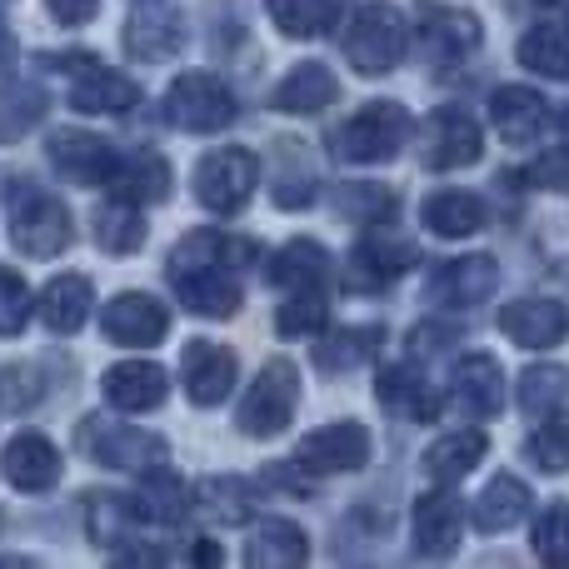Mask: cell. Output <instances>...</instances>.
I'll list each match as a JSON object with an SVG mask.
<instances>
[{
  "label": "cell",
  "mask_w": 569,
  "mask_h": 569,
  "mask_svg": "<svg viewBox=\"0 0 569 569\" xmlns=\"http://www.w3.org/2000/svg\"><path fill=\"white\" fill-rule=\"evenodd\" d=\"M230 266H250L256 246L250 240H230L220 230H196L190 240H180L176 256H170V284L180 290L186 310L206 315V320H226L240 310V284L236 276H226Z\"/></svg>",
  "instance_id": "6da1fadb"
},
{
  "label": "cell",
  "mask_w": 569,
  "mask_h": 569,
  "mask_svg": "<svg viewBox=\"0 0 569 569\" xmlns=\"http://www.w3.org/2000/svg\"><path fill=\"white\" fill-rule=\"evenodd\" d=\"M405 140H410V110L400 100H370L335 130V156L345 166H380L400 156Z\"/></svg>",
  "instance_id": "7a4b0ae2"
},
{
  "label": "cell",
  "mask_w": 569,
  "mask_h": 569,
  "mask_svg": "<svg viewBox=\"0 0 569 569\" xmlns=\"http://www.w3.org/2000/svg\"><path fill=\"white\" fill-rule=\"evenodd\" d=\"M70 210L60 206L50 190L40 186H16L10 190V240L20 256L30 260H56L70 246Z\"/></svg>",
  "instance_id": "3957f363"
},
{
  "label": "cell",
  "mask_w": 569,
  "mask_h": 569,
  "mask_svg": "<svg viewBox=\"0 0 569 569\" xmlns=\"http://www.w3.org/2000/svg\"><path fill=\"white\" fill-rule=\"evenodd\" d=\"M166 120L190 136H216L236 120V96L220 76L210 70H186L176 86L166 90Z\"/></svg>",
  "instance_id": "277c9868"
},
{
  "label": "cell",
  "mask_w": 569,
  "mask_h": 569,
  "mask_svg": "<svg viewBox=\"0 0 569 569\" xmlns=\"http://www.w3.org/2000/svg\"><path fill=\"white\" fill-rule=\"evenodd\" d=\"M50 70L70 76V106L86 116H106V110H130L140 100V86L120 70H106L90 50H70V56H46Z\"/></svg>",
  "instance_id": "5b68a950"
},
{
  "label": "cell",
  "mask_w": 569,
  "mask_h": 569,
  "mask_svg": "<svg viewBox=\"0 0 569 569\" xmlns=\"http://www.w3.org/2000/svg\"><path fill=\"white\" fill-rule=\"evenodd\" d=\"M405 20L395 6H385V0H375V6H365L360 16L350 20V30H345V56H350V66L360 70V76H385V70H395L405 60Z\"/></svg>",
  "instance_id": "8992f818"
},
{
  "label": "cell",
  "mask_w": 569,
  "mask_h": 569,
  "mask_svg": "<svg viewBox=\"0 0 569 569\" xmlns=\"http://www.w3.org/2000/svg\"><path fill=\"white\" fill-rule=\"evenodd\" d=\"M256 180H260V160L250 150H240V146L210 150L196 166V200L210 216H236L256 196Z\"/></svg>",
  "instance_id": "52a82bcc"
},
{
  "label": "cell",
  "mask_w": 569,
  "mask_h": 569,
  "mask_svg": "<svg viewBox=\"0 0 569 569\" xmlns=\"http://www.w3.org/2000/svg\"><path fill=\"white\" fill-rule=\"evenodd\" d=\"M295 405H300V375H295L290 360H270L260 370V380L250 385L246 405H240V430L250 440H276L295 420Z\"/></svg>",
  "instance_id": "ba28073f"
},
{
  "label": "cell",
  "mask_w": 569,
  "mask_h": 569,
  "mask_svg": "<svg viewBox=\"0 0 569 569\" xmlns=\"http://www.w3.org/2000/svg\"><path fill=\"white\" fill-rule=\"evenodd\" d=\"M76 440L90 460L116 465V470H156V465H166V455H170L160 435H146V430H136V425L96 420V415L80 425Z\"/></svg>",
  "instance_id": "9c48e42d"
},
{
  "label": "cell",
  "mask_w": 569,
  "mask_h": 569,
  "mask_svg": "<svg viewBox=\"0 0 569 569\" xmlns=\"http://www.w3.org/2000/svg\"><path fill=\"white\" fill-rule=\"evenodd\" d=\"M370 460V430L360 420H340V425H320L300 440L295 450V465L310 475H345V470H360Z\"/></svg>",
  "instance_id": "30bf717a"
},
{
  "label": "cell",
  "mask_w": 569,
  "mask_h": 569,
  "mask_svg": "<svg viewBox=\"0 0 569 569\" xmlns=\"http://www.w3.org/2000/svg\"><path fill=\"white\" fill-rule=\"evenodd\" d=\"M170 330V310L156 300V295H140V290H126L106 305L100 315V335L110 345H126V350H150L160 345Z\"/></svg>",
  "instance_id": "8fae6325"
},
{
  "label": "cell",
  "mask_w": 569,
  "mask_h": 569,
  "mask_svg": "<svg viewBox=\"0 0 569 569\" xmlns=\"http://www.w3.org/2000/svg\"><path fill=\"white\" fill-rule=\"evenodd\" d=\"M485 156L480 126L465 106H440L425 120V166L430 170H465Z\"/></svg>",
  "instance_id": "7c38bea8"
},
{
  "label": "cell",
  "mask_w": 569,
  "mask_h": 569,
  "mask_svg": "<svg viewBox=\"0 0 569 569\" xmlns=\"http://www.w3.org/2000/svg\"><path fill=\"white\" fill-rule=\"evenodd\" d=\"M420 260V250L400 236H365L345 260V284L350 290H385Z\"/></svg>",
  "instance_id": "4fadbf2b"
},
{
  "label": "cell",
  "mask_w": 569,
  "mask_h": 569,
  "mask_svg": "<svg viewBox=\"0 0 569 569\" xmlns=\"http://www.w3.org/2000/svg\"><path fill=\"white\" fill-rule=\"evenodd\" d=\"M46 156H50V166L66 180H76V186H106L120 170L116 150L100 136H90V130H56V136L46 140Z\"/></svg>",
  "instance_id": "5bb4252c"
},
{
  "label": "cell",
  "mask_w": 569,
  "mask_h": 569,
  "mask_svg": "<svg viewBox=\"0 0 569 569\" xmlns=\"http://www.w3.org/2000/svg\"><path fill=\"white\" fill-rule=\"evenodd\" d=\"M500 330L510 335L515 345H525V350H550V345L569 340V305L525 295V300H510L500 310Z\"/></svg>",
  "instance_id": "9a60e30c"
},
{
  "label": "cell",
  "mask_w": 569,
  "mask_h": 569,
  "mask_svg": "<svg viewBox=\"0 0 569 569\" xmlns=\"http://www.w3.org/2000/svg\"><path fill=\"white\" fill-rule=\"evenodd\" d=\"M460 530H465V505L455 495L435 490L415 500V550L425 560H450L460 550Z\"/></svg>",
  "instance_id": "2e32d148"
},
{
  "label": "cell",
  "mask_w": 569,
  "mask_h": 569,
  "mask_svg": "<svg viewBox=\"0 0 569 569\" xmlns=\"http://www.w3.org/2000/svg\"><path fill=\"white\" fill-rule=\"evenodd\" d=\"M0 470H6V480L16 485V490L46 495V490H56V485H60V450L46 440V435L26 430V435H16V440L6 445Z\"/></svg>",
  "instance_id": "e0dca14e"
},
{
  "label": "cell",
  "mask_w": 569,
  "mask_h": 569,
  "mask_svg": "<svg viewBox=\"0 0 569 569\" xmlns=\"http://www.w3.org/2000/svg\"><path fill=\"white\" fill-rule=\"evenodd\" d=\"M180 370H186V395L196 405H220L236 390V355L216 340H190Z\"/></svg>",
  "instance_id": "ac0fdd59"
},
{
  "label": "cell",
  "mask_w": 569,
  "mask_h": 569,
  "mask_svg": "<svg viewBox=\"0 0 569 569\" xmlns=\"http://www.w3.org/2000/svg\"><path fill=\"white\" fill-rule=\"evenodd\" d=\"M375 395H380V405L390 415H400V420H440V390H435L430 380H425L420 370H410V365H390V370H380V385H375Z\"/></svg>",
  "instance_id": "d6986e66"
},
{
  "label": "cell",
  "mask_w": 569,
  "mask_h": 569,
  "mask_svg": "<svg viewBox=\"0 0 569 569\" xmlns=\"http://www.w3.org/2000/svg\"><path fill=\"white\" fill-rule=\"evenodd\" d=\"M100 390H106V400L116 405V410L140 415V410H156V405L166 400L170 380H166V370H160V365L126 360V365H110L106 380H100Z\"/></svg>",
  "instance_id": "ffe728a7"
},
{
  "label": "cell",
  "mask_w": 569,
  "mask_h": 569,
  "mask_svg": "<svg viewBox=\"0 0 569 569\" xmlns=\"http://www.w3.org/2000/svg\"><path fill=\"white\" fill-rule=\"evenodd\" d=\"M455 400L470 420H490L505 410V370L495 355H465L455 370Z\"/></svg>",
  "instance_id": "44dd1931"
},
{
  "label": "cell",
  "mask_w": 569,
  "mask_h": 569,
  "mask_svg": "<svg viewBox=\"0 0 569 569\" xmlns=\"http://www.w3.org/2000/svg\"><path fill=\"white\" fill-rule=\"evenodd\" d=\"M495 284H500L495 256H465V260H450V266L435 270L430 300L435 305H475V300H490Z\"/></svg>",
  "instance_id": "7402d4cb"
},
{
  "label": "cell",
  "mask_w": 569,
  "mask_h": 569,
  "mask_svg": "<svg viewBox=\"0 0 569 569\" xmlns=\"http://www.w3.org/2000/svg\"><path fill=\"white\" fill-rule=\"evenodd\" d=\"M420 46L435 60H460L480 46V20L455 6H420Z\"/></svg>",
  "instance_id": "603a6c76"
},
{
  "label": "cell",
  "mask_w": 569,
  "mask_h": 569,
  "mask_svg": "<svg viewBox=\"0 0 569 569\" xmlns=\"http://www.w3.org/2000/svg\"><path fill=\"white\" fill-rule=\"evenodd\" d=\"M330 100H340V80H335V70L320 66V60L295 66L290 76L270 90V106L284 110V116H315V110H325Z\"/></svg>",
  "instance_id": "cb8c5ba5"
},
{
  "label": "cell",
  "mask_w": 569,
  "mask_h": 569,
  "mask_svg": "<svg viewBox=\"0 0 569 569\" xmlns=\"http://www.w3.org/2000/svg\"><path fill=\"white\" fill-rule=\"evenodd\" d=\"M490 120L510 146H530V140H540L545 126H550V106L525 86H505V90H495V100H490Z\"/></svg>",
  "instance_id": "d4e9b609"
},
{
  "label": "cell",
  "mask_w": 569,
  "mask_h": 569,
  "mask_svg": "<svg viewBox=\"0 0 569 569\" xmlns=\"http://www.w3.org/2000/svg\"><path fill=\"white\" fill-rule=\"evenodd\" d=\"M126 50L136 60H176L186 50V20L176 10H140L126 26Z\"/></svg>",
  "instance_id": "484cf974"
},
{
  "label": "cell",
  "mask_w": 569,
  "mask_h": 569,
  "mask_svg": "<svg viewBox=\"0 0 569 569\" xmlns=\"http://www.w3.org/2000/svg\"><path fill=\"white\" fill-rule=\"evenodd\" d=\"M305 560H310V540H305V530L290 520H266L246 550L250 569H295Z\"/></svg>",
  "instance_id": "4316f807"
},
{
  "label": "cell",
  "mask_w": 569,
  "mask_h": 569,
  "mask_svg": "<svg viewBox=\"0 0 569 569\" xmlns=\"http://www.w3.org/2000/svg\"><path fill=\"white\" fill-rule=\"evenodd\" d=\"M90 300H96V290L86 276H56L40 295V320L56 335H76L90 315Z\"/></svg>",
  "instance_id": "83f0119b"
},
{
  "label": "cell",
  "mask_w": 569,
  "mask_h": 569,
  "mask_svg": "<svg viewBox=\"0 0 569 569\" xmlns=\"http://www.w3.org/2000/svg\"><path fill=\"white\" fill-rule=\"evenodd\" d=\"M485 450H490V440H485L480 430L445 435V440H435L430 450H425V475H430L435 485H455L485 460Z\"/></svg>",
  "instance_id": "f1b7e54d"
},
{
  "label": "cell",
  "mask_w": 569,
  "mask_h": 569,
  "mask_svg": "<svg viewBox=\"0 0 569 569\" xmlns=\"http://www.w3.org/2000/svg\"><path fill=\"white\" fill-rule=\"evenodd\" d=\"M425 226L440 240H465L485 230V200L470 190H440V196L425 200Z\"/></svg>",
  "instance_id": "f546056e"
},
{
  "label": "cell",
  "mask_w": 569,
  "mask_h": 569,
  "mask_svg": "<svg viewBox=\"0 0 569 569\" xmlns=\"http://www.w3.org/2000/svg\"><path fill=\"white\" fill-rule=\"evenodd\" d=\"M270 20L295 40H320L340 26L345 0H266Z\"/></svg>",
  "instance_id": "4dcf8cb0"
},
{
  "label": "cell",
  "mask_w": 569,
  "mask_h": 569,
  "mask_svg": "<svg viewBox=\"0 0 569 569\" xmlns=\"http://www.w3.org/2000/svg\"><path fill=\"white\" fill-rule=\"evenodd\" d=\"M525 510H530V490H525V480H515V475H500V480L485 485V495L475 500V525H480L485 535H500L510 530V525L525 520Z\"/></svg>",
  "instance_id": "1f68e13d"
},
{
  "label": "cell",
  "mask_w": 569,
  "mask_h": 569,
  "mask_svg": "<svg viewBox=\"0 0 569 569\" xmlns=\"http://www.w3.org/2000/svg\"><path fill=\"white\" fill-rule=\"evenodd\" d=\"M380 340H385L380 325H350V330H330L320 345H315V365H320L325 375L355 370V365H365L375 350H380Z\"/></svg>",
  "instance_id": "d6a6232c"
},
{
  "label": "cell",
  "mask_w": 569,
  "mask_h": 569,
  "mask_svg": "<svg viewBox=\"0 0 569 569\" xmlns=\"http://www.w3.org/2000/svg\"><path fill=\"white\" fill-rule=\"evenodd\" d=\"M96 240L100 250H110V256H136L140 246H146V216L136 210V200L120 196L110 200V206L96 210Z\"/></svg>",
  "instance_id": "836d02e7"
},
{
  "label": "cell",
  "mask_w": 569,
  "mask_h": 569,
  "mask_svg": "<svg viewBox=\"0 0 569 569\" xmlns=\"http://www.w3.org/2000/svg\"><path fill=\"white\" fill-rule=\"evenodd\" d=\"M186 510H190L186 480H176L166 465H156L136 495V515L140 520H156V525H176V520H186Z\"/></svg>",
  "instance_id": "e575fe53"
},
{
  "label": "cell",
  "mask_w": 569,
  "mask_h": 569,
  "mask_svg": "<svg viewBox=\"0 0 569 569\" xmlns=\"http://www.w3.org/2000/svg\"><path fill=\"white\" fill-rule=\"evenodd\" d=\"M266 276L284 284V290H305V284H320L330 276V256H325V246H315V240H290V246L276 250Z\"/></svg>",
  "instance_id": "d590c367"
},
{
  "label": "cell",
  "mask_w": 569,
  "mask_h": 569,
  "mask_svg": "<svg viewBox=\"0 0 569 569\" xmlns=\"http://www.w3.org/2000/svg\"><path fill=\"white\" fill-rule=\"evenodd\" d=\"M520 66L545 80H569V26H535L520 40Z\"/></svg>",
  "instance_id": "8d00e7d4"
},
{
  "label": "cell",
  "mask_w": 569,
  "mask_h": 569,
  "mask_svg": "<svg viewBox=\"0 0 569 569\" xmlns=\"http://www.w3.org/2000/svg\"><path fill=\"white\" fill-rule=\"evenodd\" d=\"M116 186H120V196H130L140 206H156V200H166L170 196V166L156 156V150H146V156H130L126 166L116 170Z\"/></svg>",
  "instance_id": "74e56055"
},
{
  "label": "cell",
  "mask_w": 569,
  "mask_h": 569,
  "mask_svg": "<svg viewBox=\"0 0 569 569\" xmlns=\"http://www.w3.org/2000/svg\"><path fill=\"white\" fill-rule=\"evenodd\" d=\"M46 106L50 100L40 96L36 86H0V146L20 140L30 126L46 120Z\"/></svg>",
  "instance_id": "f35d334b"
},
{
  "label": "cell",
  "mask_w": 569,
  "mask_h": 569,
  "mask_svg": "<svg viewBox=\"0 0 569 569\" xmlns=\"http://www.w3.org/2000/svg\"><path fill=\"white\" fill-rule=\"evenodd\" d=\"M569 400V370L565 365H535L520 375V405L525 415H550Z\"/></svg>",
  "instance_id": "ab89813d"
},
{
  "label": "cell",
  "mask_w": 569,
  "mask_h": 569,
  "mask_svg": "<svg viewBox=\"0 0 569 569\" xmlns=\"http://www.w3.org/2000/svg\"><path fill=\"white\" fill-rule=\"evenodd\" d=\"M200 510L210 515V520H226V525H240L256 515V505H250V485L246 480H206L200 485Z\"/></svg>",
  "instance_id": "60d3db41"
},
{
  "label": "cell",
  "mask_w": 569,
  "mask_h": 569,
  "mask_svg": "<svg viewBox=\"0 0 569 569\" xmlns=\"http://www.w3.org/2000/svg\"><path fill=\"white\" fill-rule=\"evenodd\" d=\"M325 320H330V310H325L320 295H315V290H300L295 300L280 305L276 335H280V340H310V335L325 330Z\"/></svg>",
  "instance_id": "b9f144b4"
},
{
  "label": "cell",
  "mask_w": 569,
  "mask_h": 569,
  "mask_svg": "<svg viewBox=\"0 0 569 569\" xmlns=\"http://www.w3.org/2000/svg\"><path fill=\"white\" fill-rule=\"evenodd\" d=\"M530 460L540 465V470H550V475L569 470V410H560V415L550 410V420L530 435Z\"/></svg>",
  "instance_id": "7bdbcfd3"
},
{
  "label": "cell",
  "mask_w": 569,
  "mask_h": 569,
  "mask_svg": "<svg viewBox=\"0 0 569 569\" xmlns=\"http://www.w3.org/2000/svg\"><path fill=\"white\" fill-rule=\"evenodd\" d=\"M535 555L545 565H569V505H550L535 525Z\"/></svg>",
  "instance_id": "ee69618b"
},
{
  "label": "cell",
  "mask_w": 569,
  "mask_h": 569,
  "mask_svg": "<svg viewBox=\"0 0 569 569\" xmlns=\"http://www.w3.org/2000/svg\"><path fill=\"white\" fill-rule=\"evenodd\" d=\"M30 290L16 270H0V335H20L30 320Z\"/></svg>",
  "instance_id": "f6af8a7d"
},
{
  "label": "cell",
  "mask_w": 569,
  "mask_h": 569,
  "mask_svg": "<svg viewBox=\"0 0 569 569\" xmlns=\"http://www.w3.org/2000/svg\"><path fill=\"white\" fill-rule=\"evenodd\" d=\"M40 400V380L30 365H6L0 370V410H30Z\"/></svg>",
  "instance_id": "bcb514c9"
},
{
  "label": "cell",
  "mask_w": 569,
  "mask_h": 569,
  "mask_svg": "<svg viewBox=\"0 0 569 569\" xmlns=\"http://www.w3.org/2000/svg\"><path fill=\"white\" fill-rule=\"evenodd\" d=\"M530 186H540V190H569V150H550L545 160H535Z\"/></svg>",
  "instance_id": "7dc6e473"
},
{
  "label": "cell",
  "mask_w": 569,
  "mask_h": 569,
  "mask_svg": "<svg viewBox=\"0 0 569 569\" xmlns=\"http://www.w3.org/2000/svg\"><path fill=\"white\" fill-rule=\"evenodd\" d=\"M345 206H365V216L360 220H385V216H390V210H395V196H390V190H350V196H345Z\"/></svg>",
  "instance_id": "c3c4849f"
},
{
  "label": "cell",
  "mask_w": 569,
  "mask_h": 569,
  "mask_svg": "<svg viewBox=\"0 0 569 569\" xmlns=\"http://www.w3.org/2000/svg\"><path fill=\"white\" fill-rule=\"evenodd\" d=\"M46 6H50V16H56L60 26H86V20L96 16L100 0H46Z\"/></svg>",
  "instance_id": "681fc988"
},
{
  "label": "cell",
  "mask_w": 569,
  "mask_h": 569,
  "mask_svg": "<svg viewBox=\"0 0 569 569\" xmlns=\"http://www.w3.org/2000/svg\"><path fill=\"white\" fill-rule=\"evenodd\" d=\"M310 200H315V186H310V180H300V176L276 180V206L295 210V206H310Z\"/></svg>",
  "instance_id": "f907efd6"
},
{
  "label": "cell",
  "mask_w": 569,
  "mask_h": 569,
  "mask_svg": "<svg viewBox=\"0 0 569 569\" xmlns=\"http://www.w3.org/2000/svg\"><path fill=\"white\" fill-rule=\"evenodd\" d=\"M16 56H20V50H16V36H10V30L0 26V70L16 66Z\"/></svg>",
  "instance_id": "816d5d0a"
},
{
  "label": "cell",
  "mask_w": 569,
  "mask_h": 569,
  "mask_svg": "<svg viewBox=\"0 0 569 569\" xmlns=\"http://www.w3.org/2000/svg\"><path fill=\"white\" fill-rule=\"evenodd\" d=\"M540 10H569V0H535Z\"/></svg>",
  "instance_id": "f5cc1de1"
},
{
  "label": "cell",
  "mask_w": 569,
  "mask_h": 569,
  "mask_svg": "<svg viewBox=\"0 0 569 569\" xmlns=\"http://www.w3.org/2000/svg\"><path fill=\"white\" fill-rule=\"evenodd\" d=\"M565 140H569V110H565Z\"/></svg>",
  "instance_id": "db71d44e"
},
{
  "label": "cell",
  "mask_w": 569,
  "mask_h": 569,
  "mask_svg": "<svg viewBox=\"0 0 569 569\" xmlns=\"http://www.w3.org/2000/svg\"><path fill=\"white\" fill-rule=\"evenodd\" d=\"M6 6H10V0H0V10H6Z\"/></svg>",
  "instance_id": "11a10c76"
}]
</instances>
